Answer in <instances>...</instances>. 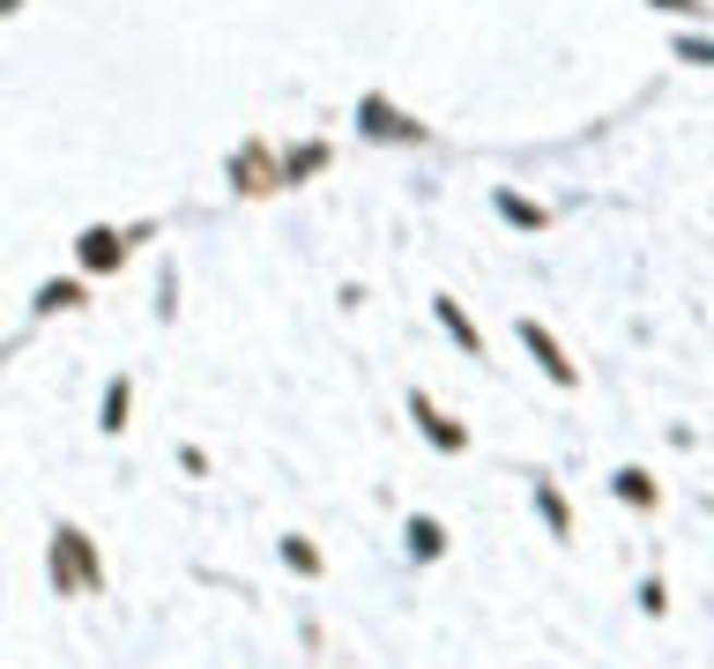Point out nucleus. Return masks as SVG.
<instances>
[{
	"label": "nucleus",
	"mask_w": 714,
	"mask_h": 669,
	"mask_svg": "<svg viewBox=\"0 0 714 669\" xmlns=\"http://www.w3.org/2000/svg\"><path fill=\"white\" fill-rule=\"evenodd\" d=\"M439 320L455 328V342H469V350H476V328H469V320H462V313H455V305H439Z\"/></svg>",
	"instance_id": "obj_6"
},
{
	"label": "nucleus",
	"mask_w": 714,
	"mask_h": 669,
	"mask_svg": "<svg viewBox=\"0 0 714 669\" xmlns=\"http://www.w3.org/2000/svg\"><path fill=\"white\" fill-rule=\"evenodd\" d=\"M120 260H126L120 231H83V268H120Z\"/></svg>",
	"instance_id": "obj_2"
},
{
	"label": "nucleus",
	"mask_w": 714,
	"mask_h": 669,
	"mask_svg": "<svg viewBox=\"0 0 714 669\" xmlns=\"http://www.w3.org/2000/svg\"><path fill=\"white\" fill-rule=\"evenodd\" d=\"M521 342H529V350H536V357H544V373L558 379V387H573V365H566V357H558V350H550V334L536 328V320H521Z\"/></svg>",
	"instance_id": "obj_3"
},
{
	"label": "nucleus",
	"mask_w": 714,
	"mask_h": 669,
	"mask_svg": "<svg viewBox=\"0 0 714 669\" xmlns=\"http://www.w3.org/2000/svg\"><path fill=\"white\" fill-rule=\"evenodd\" d=\"M365 126H373V134H410V126L395 120V112H387V105H365Z\"/></svg>",
	"instance_id": "obj_5"
},
{
	"label": "nucleus",
	"mask_w": 714,
	"mask_h": 669,
	"mask_svg": "<svg viewBox=\"0 0 714 669\" xmlns=\"http://www.w3.org/2000/svg\"><path fill=\"white\" fill-rule=\"evenodd\" d=\"M417 424L432 431V439H439V447H462V424H447L439 410H424V402H417Z\"/></svg>",
	"instance_id": "obj_4"
},
{
	"label": "nucleus",
	"mask_w": 714,
	"mask_h": 669,
	"mask_svg": "<svg viewBox=\"0 0 714 669\" xmlns=\"http://www.w3.org/2000/svg\"><path fill=\"white\" fill-rule=\"evenodd\" d=\"M52 573H60L68 587H89V581H97V558H89V544L75 536V528H60V544H52Z\"/></svg>",
	"instance_id": "obj_1"
}]
</instances>
